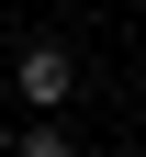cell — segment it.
<instances>
[{
  "label": "cell",
  "instance_id": "1",
  "mask_svg": "<svg viewBox=\"0 0 146 157\" xmlns=\"http://www.w3.org/2000/svg\"><path fill=\"white\" fill-rule=\"evenodd\" d=\"M11 78H23V101H34V112H56V101L79 90V56H68V45H23V67H11Z\"/></svg>",
  "mask_w": 146,
  "mask_h": 157
}]
</instances>
